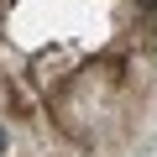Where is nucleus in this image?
<instances>
[{"mask_svg":"<svg viewBox=\"0 0 157 157\" xmlns=\"http://www.w3.org/2000/svg\"><path fill=\"white\" fill-rule=\"evenodd\" d=\"M0 157H6V126H0Z\"/></svg>","mask_w":157,"mask_h":157,"instance_id":"nucleus-1","label":"nucleus"},{"mask_svg":"<svg viewBox=\"0 0 157 157\" xmlns=\"http://www.w3.org/2000/svg\"><path fill=\"white\" fill-rule=\"evenodd\" d=\"M141 11H157V0H141Z\"/></svg>","mask_w":157,"mask_h":157,"instance_id":"nucleus-2","label":"nucleus"},{"mask_svg":"<svg viewBox=\"0 0 157 157\" xmlns=\"http://www.w3.org/2000/svg\"><path fill=\"white\" fill-rule=\"evenodd\" d=\"M147 157H157V147H147Z\"/></svg>","mask_w":157,"mask_h":157,"instance_id":"nucleus-3","label":"nucleus"}]
</instances>
